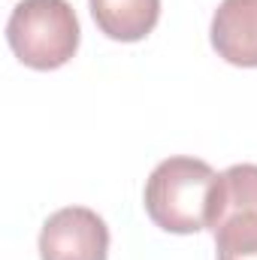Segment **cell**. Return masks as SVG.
<instances>
[{
	"label": "cell",
	"instance_id": "obj_4",
	"mask_svg": "<svg viewBox=\"0 0 257 260\" xmlns=\"http://www.w3.org/2000/svg\"><path fill=\"white\" fill-rule=\"evenodd\" d=\"M109 254V227L106 221L85 206H67L46 218L40 230V257L43 260H106Z\"/></svg>",
	"mask_w": 257,
	"mask_h": 260
},
{
	"label": "cell",
	"instance_id": "obj_2",
	"mask_svg": "<svg viewBox=\"0 0 257 260\" xmlns=\"http://www.w3.org/2000/svg\"><path fill=\"white\" fill-rule=\"evenodd\" d=\"M82 30L67 0H18L6 21L12 55L30 70H58L79 49Z\"/></svg>",
	"mask_w": 257,
	"mask_h": 260
},
{
	"label": "cell",
	"instance_id": "obj_1",
	"mask_svg": "<svg viewBox=\"0 0 257 260\" xmlns=\"http://www.w3.org/2000/svg\"><path fill=\"white\" fill-rule=\"evenodd\" d=\"M218 173L200 160V157H167L160 160L148 182H145V212L148 218L167 230V233H200L206 230L209 221V203H212V191H215Z\"/></svg>",
	"mask_w": 257,
	"mask_h": 260
},
{
	"label": "cell",
	"instance_id": "obj_3",
	"mask_svg": "<svg viewBox=\"0 0 257 260\" xmlns=\"http://www.w3.org/2000/svg\"><path fill=\"white\" fill-rule=\"evenodd\" d=\"M206 230L218 260H257V164H233L218 173Z\"/></svg>",
	"mask_w": 257,
	"mask_h": 260
},
{
	"label": "cell",
	"instance_id": "obj_5",
	"mask_svg": "<svg viewBox=\"0 0 257 260\" xmlns=\"http://www.w3.org/2000/svg\"><path fill=\"white\" fill-rule=\"evenodd\" d=\"M209 37L227 64L257 67V0H221Z\"/></svg>",
	"mask_w": 257,
	"mask_h": 260
},
{
	"label": "cell",
	"instance_id": "obj_6",
	"mask_svg": "<svg viewBox=\"0 0 257 260\" xmlns=\"http://www.w3.org/2000/svg\"><path fill=\"white\" fill-rule=\"evenodd\" d=\"M88 3L100 34L118 43L145 40L160 18V0H88Z\"/></svg>",
	"mask_w": 257,
	"mask_h": 260
}]
</instances>
